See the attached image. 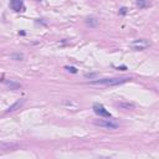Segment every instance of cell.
Wrapping results in <instances>:
<instances>
[{
    "label": "cell",
    "instance_id": "cell-8",
    "mask_svg": "<svg viewBox=\"0 0 159 159\" xmlns=\"http://www.w3.org/2000/svg\"><path fill=\"white\" fill-rule=\"evenodd\" d=\"M85 22H86V25L87 26H90V27H96V26H98V19L96 16H88V17H86V20H85Z\"/></svg>",
    "mask_w": 159,
    "mask_h": 159
},
{
    "label": "cell",
    "instance_id": "cell-3",
    "mask_svg": "<svg viewBox=\"0 0 159 159\" xmlns=\"http://www.w3.org/2000/svg\"><path fill=\"white\" fill-rule=\"evenodd\" d=\"M93 123H95V126L101 127V128H106V129H117L118 128V124L114 123L113 121H111V119H96Z\"/></svg>",
    "mask_w": 159,
    "mask_h": 159
},
{
    "label": "cell",
    "instance_id": "cell-12",
    "mask_svg": "<svg viewBox=\"0 0 159 159\" xmlns=\"http://www.w3.org/2000/svg\"><path fill=\"white\" fill-rule=\"evenodd\" d=\"M10 57H11V60H15V61H22L24 60V55L22 54H13Z\"/></svg>",
    "mask_w": 159,
    "mask_h": 159
},
{
    "label": "cell",
    "instance_id": "cell-11",
    "mask_svg": "<svg viewBox=\"0 0 159 159\" xmlns=\"http://www.w3.org/2000/svg\"><path fill=\"white\" fill-rule=\"evenodd\" d=\"M135 5L139 8V9H147L150 6V1L149 0H137L135 1Z\"/></svg>",
    "mask_w": 159,
    "mask_h": 159
},
{
    "label": "cell",
    "instance_id": "cell-13",
    "mask_svg": "<svg viewBox=\"0 0 159 159\" xmlns=\"http://www.w3.org/2000/svg\"><path fill=\"white\" fill-rule=\"evenodd\" d=\"M66 70H68V71L72 72V73H77V68L73 67V66H66Z\"/></svg>",
    "mask_w": 159,
    "mask_h": 159
},
{
    "label": "cell",
    "instance_id": "cell-4",
    "mask_svg": "<svg viewBox=\"0 0 159 159\" xmlns=\"http://www.w3.org/2000/svg\"><path fill=\"white\" fill-rule=\"evenodd\" d=\"M93 112L97 114V116H99L101 118H111V113L109 112L106 109L102 104H99V103H93Z\"/></svg>",
    "mask_w": 159,
    "mask_h": 159
},
{
    "label": "cell",
    "instance_id": "cell-9",
    "mask_svg": "<svg viewBox=\"0 0 159 159\" xmlns=\"http://www.w3.org/2000/svg\"><path fill=\"white\" fill-rule=\"evenodd\" d=\"M4 85L6 86L8 88H10V90H19V88L21 87L20 83H17V82H14V81H9V80H4Z\"/></svg>",
    "mask_w": 159,
    "mask_h": 159
},
{
    "label": "cell",
    "instance_id": "cell-2",
    "mask_svg": "<svg viewBox=\"0 0 159 159\" xmlns=\"http://www.w3.org/2000/svg\"><path fill=\"white\" fill-rule=\"evenodd\" d=\"M131 46H132V49L135 50V51H142V50L148 49L150 46V42L148 40H145V39H138V40L132 41Z\"/></svg>",
    "mask_w": 159,
    "mask_h": 159
},
{
    "label": "cell",
    "instance_id": "cell-14",
    "mask_svg": "<svg viewBox=\"0 0 159 159\" xmlns=\"http://www.w3.org/2000/svg\"><path fill=\"white\" fill-rule=\"evenodd\" d=\"M85 77H87V78H95V80H96L97 73H86V75H85Z\"/></svg>",
    "mask_w": 159,
    "mask_h": 159
},
{
    "label": "cell",
    "instance_id": "cell-7",
    "mask_svg": "<svg viewBox=\"0 0 159 159\" xmlns=\"http://www.w3.org/2000/svg\"><path fill=\"white\" fill-rule=\"evenodd\" d=\"M25 101H26L25 98H21V99H19V101H16L14 104H11L6 109V112H15L16 109H20V107H22V104L25 103Z\"/></svg>",
    "mask_w": 159,
    "mask_h": 159
},
{
    "label": "cell",
    "instance_id": "cell-6",
    "mask_svg": "<svg viewBox=\"0 0 159 159\" xmlns=\"http://www.w3.org/2000/svg\"><path fill=\"white\" fill-rule=\"evenodd\" d=\"M19 144L14 143V142H10V143H0V149L1 150H14L19 148Z\"/></svg>",
    "mask_w": 159,
    "mask_h": 159
},
{
    "label": "cell",
    "instance_id": "cell-15",
    "mask_svg": "<svg viewBox=\"0 0 159 159\" xmlns=\"http://www.w3.org/2000/svg\"><path fill=\"white\" fill-rule=\"evenodd\" d=\"M119 14H121V15H124V14H127V8H122V9L119 10Z\"/></svg>",
    "mask_w": 159,
    "mask_h": 159
},
{
    "label": "cell",
    "instance_id": "cell-10",
    "mask_svg": "<svg viewBox=\"0 0 159 159\" xmlns=\"http://www.w3.org/2000/svg\"><path fill=\"white\" fill-rule=\"evenodd\" d=\"M116 106L122 109H134L135 108V104L132 102H118V103H116Z\"/></svg>",
    "mask_w": 159,
    "mask_h": 159
},
{
    "label": "cell",
    "instance_id": "cell-1",
    "mask_svg": "<svg viewBox=\"0 0 159 159\" xmlns=\"http://www.w3.org/2000/svg\"><path fill=\"white\" fill-rule=\"evenodd\" d=\"M131 81L129 77H116V78H96L91 81V85H96V86H119L122 83Z\"/></svg>",
    "mask_w": 159,
    "mask_h": 159
},
{
    "label": "cell",
    "instance_id": "cell-5",
    "mask_svg": "<svg viewBox=\"0 0 159 159\" xmlns=\"http://www.w3.org/2000/svg\"><path fill=\"white\" fill-rule=\"evenodd\" d=\"M10 8L14 11H16V13L24 11V9H25L24 0H10Z\"/></svg>",
    "mask_w": 159,
    "mask_h": 159
}]
</instances>
